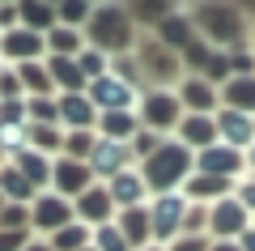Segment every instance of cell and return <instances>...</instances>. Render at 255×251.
<instances>
[{"instance_id": "1", "label": "cell", "mask_w": 255, "mask_h": 251, "mask_svg": "<svg viewBox=\"0 0 255 251\" xmlns=\"http://www.w3.org/2000/svg\"><path fill=\"white\" fill-rule=\"evenodd\" d=\"M187 13L196 21V34L213 43L217 51L251 47V21L230 4V0H187Z\"/></svg>"}, {"instance_id": "2", "label": "cell", "mask_w": 255, "mask_h": 251, "mask_svg": "<svg viewBox=\"0 0 255 251\" xmlns=\"http://www.w3.org/2000/svg\"><path fill=\"white\" fill-rule=\"evenodd\" d=\"M85 43L107 51V55H124V51H136L140 30H136V21L128 17V9L119 0H98L90 21H85Z\"/></svg>"}, {"instance_id": "3", "label": "cell", "mask_w": 255, "mask_h": 251, "mask_svg": "<svg viewBox=\"0 0 255 251\" xmlns=\"http://www.w3.org/2000/svg\"><path fill=\"white\" fill-rule=\"evenodd\" d=\"M140 175H145V183H149L153 196H162V192H183V183L196 175V153L183 141L166 136V141L140 162Z\"/></svg>"}, {"instance_id": "4", "label": "cell", "mask_w": 255, "mask_h": 251, "mask_svg": "<svg viewBox=\"0 0 255 251\" xmlns=\"http://www.w3.org/2000/svg\"><path fill=\"white\" fill-rule=\"evenodd\" d=\"M136 60H140V85H145V90H174V85L187 77L179 51H166V47L153 43L149 34H140Z\"/></svg>"}, {"instance_id": "5", "label": "cell", "mask_w": 255, "mask_h": 251, "mask_svg": "<svg viewBox=\"0 0 255 251\" xmlns=\"http://www.w3.org/2000/svg\"><path fill=\"white\" fill-rule=\"evenodd\" d=\"M136 115H140V128H149L157 136H174V128L183 119V102L174 90H140Z\"/></svg>"}, {"instance_id": "6", "label": "cell", "mask_w": 255, "mask_h": 251, "mask_svg": "<svg viewBox=\"0 0 255 251\" xmlns=\"http://www.w3.org/2000/svg\"><path fill=\"white\" fill-rule=\"evenodd\" d=\"M191 200L183 192H162L149 200V222H153V247H170L183 234V217H187Z\"/></svg>"}, {"instance_id": "7", "label": "cell", "mask_w": 255, "mask_h": 251, "mask_svg": "<svg viewBox=\"0 0 255 251\" xmlns=\"http://www.w3.org/2000/svg\"><path fill=\"white\" fill-rule=\"evenodd\" d=\"M85 98L94 102V111H98V115H107V111H136L140 85H132V81H124V77H115V72H107V77L90 81Z\"/></svg>"}, {"instance_id": "8", "label": "cell", "mask_w": 255, "mask_h": 251, "mask_svg": "<svg viewBox=\"0 0 255 251\" xmlns=\"http://www.w3.org/2000/svg\"><path fill=\"white\" fill-rule=\"evenodd\" d=\"M68 222H77L73 213V200H64L60 192H38L34 200H30V234H43V239H51L55 230H64Z\"/></svg>"}, {"instance_id": "9", "label": "cell", "mask_w": 255, "mask_h": 251, "mask_svg": "<svg viewBox=\"0 0 255 251\" xmlns=\"http://www.w3.org/2000/svg\"><path fill=\"white\" fill-rule=\"evenodd\" d=\"M85 166H90L94 183H111L115 175L132 171V166H136V158H132V145H128V141H107V136H98Z\"/></svg>"}, {"instance_id": "10", "label": "cell", "mask_w": 255, "mask_h": 251, "mask_svg": "<svg viewBox=\"0 0 255 251\" xmlns=\"http://www.w3.org/2000/svg\"><path fill=\"white\" fill-rule=\"evenodd\" d=\"M251 222H255V217L243 209V200H238L234 192L221 196L217 205H209V239H213V243H234Z\"/></svg>"}, {"instance_id": "11", "label": "cell", "mask_w": 255, "mask_h": 251, "mask_svg": "<svg viewBox=\"0 0 255 251\" xmlns=\"http://www.w3.org/2000/svg\"><path fill=\"white\" fill-rule=\"evenodd\" d=\"M196 175H217V179H247V153L230 149V145H209L196 153Z\"/></svg>"}, {"instance_id": "12", "label": "cell", "mask_w": 255, "mask_h": 251, "mask_svg": "<svg viewBox=\"0 0 255 251\" xmlns=\"http://www.w3.org/2000/svg\"><path fill=\"white\" fill-rule=\"evenodd\" d=\"M73 213H77V222H81V226L98 230V226H111V222H115L119 209H115V200H111L107 183H90V188L73 200Z\"/></svg>"}, {"instance_id": "13", "label": "cell", "mask_w": 255, "mask_h": 251, "mask_svg": "<svg viewBox=\"0 0 255 251\" xmlns=\"http://www.w3.org/2000/svg\"><path fill=\"white\" fill-rule=\"evenodd\" d=\"M0 60H4V64L47 60V34H34V30H26V26L4 30V38H0Z\"/></svg>"}, {"instance_id": "14", "label": "cell", "mask_w": 255, "mask_h": 251, "mask_svg": "<svg viewBox=\"0 0 255 251\" xmlns=\"http://www.w3.org/2000/svg\"><path fill=\"white\" fill-rule=\"evenodd\" d=\"M174 94H179V102H183V115H217L221 111L217 85L204 81V77H183L179 85H174Z\"/></svg>"}, {"instance_id": "15", "label": "cell", "mask_w": 255, "mask_h": 251, "mask_svg": "<svg viewBox=\"0 0 255 251\" xmlns=\"http://www.w3.org/2000/svg\"><path fill=\"white\" fill-rule=\"evenodd\" d=\"M90 183H94V175H90V166H85V162L64 158V153L51 162V192H60L64 200H77Z\"/></svg>"}, {"instance_id": "16", "label": "cell", "mask_w": 255, "mask_h": 251, "mask_svg": "<svg viewBox=\"0 0 255 251\" xmlns=\"http://www.w3.org/2000/svg\"><path fill=\"white\" fill-rule=\"evenodd\" d=\"M149 38H153V43H162L166 51H183V47L196 38V21H191L187 4H183V9H174L170 17H162L153 30H149Z\"/></svg>"}, {"instance_id": "17", "label": "cell", "mask_w": 255, "mask_h": 251, "mask_svg": "<svg viewBox=\"0 0 255 251\" xmlns=\"http://www.w3.org/2000/svg\"><path fill=\"white\" fill-rule=\"evenodd\" d=\"M213 119H217V141L221 145L243 149V153L255 145V115H243V111H226V107H221Z\"/></svg>"}, {"instance_id": "18", "label": "cell", "mask_w": 255, "mask_h": 251, "mask_svg": "<svg viewBox=\"0 0 255 251\" xmlns=\"http://www.w3.org/2000/svg\"><path fill=\"white\" fill-rule=\"evenodd\" d=\"M111 200H115V209H136V205H149L153 200V192H149L145 175H140V166H132V171L115 175V179L107 183Z\"/></svg>"}, {"instance_id": "19", "label": "cell", "mask_w": 255, "mask_h": 251, "mask_svg": "<svg viewBox=\"0 0 255 251\" xmlns=\"http://www.w3.org/2000/svg\"><path fill=\"white\" fill-rule=\"evenodd\" d=\"M115 230L128 239V247H132V251L153 247V222H149V205L119 209V213H115Z\"/></svg>"}, {"instance_id": "20", "label": "cell", "mask_w": 255, "mask_h": 251, "mask_svg": "<svg viewBox=\"0 0 255 251\" xmlns=\"http://www.w3.org/2000/svg\"><path fill=\"white\" fill-rule=\"evenodd\" d=\"M60 98V128L64 132H94L98 124V111L85 94H55Z\"/></svg>"}, {"instance_id": "21", "label": "cell", "mask_w": 255, "mask_h": 251, "mask_svg": "<svg viewBox=\"0 0 255 251\" xmlns=\"http://www.w3.org/2000/svg\"><path fill=\"white\" fill-rule=\"evenodd\" d=\"M174 141H183L191 153L209 149V145H217V119L213 115H183L179 128H174Z\"/></svg>"}, {"instance_id": "22", "label": "cell", "mask_w": 255, "mask_h": 251, "mask_svg": "<svg viewBox=\"0 0 255 251\" xmlns=\"http://www.w3.org/2000/svg\"><path fill=\"white\" fill-rule=\"evenodd\" d=\"M51 162H55V158H47V153H38V149H21L17 158H9V166H13V171H17L34 192H47V188H51Z\"/></svg>"}, {"instance_id": "23", "label": "cell", "mask_w": 255, "mask_h": 251, "mask_svg": "<svg viewBox=\"0 0 255 251\" xmlns=\"http://www.w3.org/2000/svg\"><path fill=\"white\" fill-rule=\"evenodd\" d=\"M119 4L128 9V17L136 21L140 34H149L162 17H170L174 9H183V0H119Z\"/></svg>"}, {"instance_id": "24", "label": "cell", "mask_w": 255, "mask_h": 251, "mask_svg": "<svg viewBox=\"0 0 255 251\" xmlns=\"http://www.w3.org/2000/svg\"><path fill=\"white\" fill-rule=\"evenodd\" d=\"M47 72L55 81V94H85L90 81H85L81 64L77 60H64V55H47Z\"/></svg>"}, {"instance_id": "25", "label": "cell", "mask_w": 255, "mask_h": 251, "mask_svg": "<svg viewBox=\"0 0 255 251\" xmlns=\"http://www.w3.org/2000/svg\"><path fill=\"white\" fill-rule=\"evenodd\" d=\"M230 192H234V179H217V175H191V179L183 183V196H187L191 205H217Z\"/></svg>"}, {"instance_id": "26", "label": "cell", "mask_w": 255, "mask_h": 251, "mask_svg": "<svg viewBox=\"0 0 255 251\" xmlns=\"http://www.w3.org/2000/svg\"><path fill=\"white\" fill-rule=\"evenodd\" d=\"M221 107L226 111H243V115H255V72L251 77H230L226 85H217Z\"/></svg>"}, {"instance_id": "27", "label": "cell", "mask_w": 255, "mask_h": 251, "mask_svg": "<svg viewBox=\"0 0 255 251\" xmlns=\"http://www.w3.org/2000/svg\"><path fill=\"white\" fill-rule=\"evenodd\" d=\"M94 132L107 136V141H132L140 132V115L136 111H107V115H98Z\"/></svg>"}, {"instance_id": "28", "label": "cell", "mask_w": 255, "mask_h": 251, "mask_svg": "<svg viewBox=\"0 0 255 251\" xmlns=\"http://www.w3.org/2000/svg\"><path fill=\"white\" fill-rule=\"evenodd\" d=\"M21 77V90H26V98H51L55 94V81L51 72H47V60H30V64H13Z\"/></svg>"}, {"instance_id": "29", "label": "cell", "mask_w": 255, "mask_h": 251, "mask_svg": "<svg viewBox=\"0 0 255 251\" xmlns=\"http://www.w3.org/2000/svg\"><path fill=\"white\" fill-rule=\"evenodd\" d=\"M17 17H21V26L34 30V34H47L51 26H60L51 0H17Z\"/></svg>"}, {"instance_id": "30", "label": "cell", "mask_w": 255, "mask_h": 251, "mask_svg": "<svg viewBox=\"0 0 255 251\" xmlns=\"http://www.w3.org/2000/svg\"><path fill=\"white\" fill-rule=\"evenodd\" d=\"M81 51H85V30H73V26H51L47 30V55L77 60Z\"/></svg>"}, {"instance_id": "31", "label": "cell", "mask_w": 255, "mask_h": 251, "mask_svg": "<svg viewBox=\"0 0 255 251\" xmlns=\"http://www.w3.org/2000/svg\"><path fill=\"white\" fill-rule=\"evenodd\" d=\"M26 145L38 153H47V158H60L64 149V128L60 124H26Z\"/></svg>"}, {"instance_id": "32", "label": "cell", "mask_w": 255, "mask_h": 251, "mask_svg": "<svg viewBox=\"0 0 255 251\" xmlns=\"http://www.w3.org/2000/svg\"><path fill=\"white\" fill-rule=\"evenodd\" d=\"M47 243H51V251H85L94 243V230H90V226H81V222H68L64 230H55Z\"/></svg>"}, {"instance_id": "33", "label": "cell", "mask_w": 255, "mask_h": 251, "mask_svg": "<svg viewBox=\"0 0 255 251\" xmlns=\"http://www.w3.org/2000/svg\"><path fill=\"white\" fill-rule=\"evenodd\" d=\"M0 196L9 200V205H30V200H34V196H38V192H34V188H30V183H26V179H21V175H17V171H13L9 162H4V166H0Z\"/></svg>"}, {"instance_id": "34", "label": "cell", "mask_w": 255, "mask_h": 251, "mask_svg": "<svg viewBox=\"0 0 255 251\" xmlns=\"http://www.w3.org/2000/svg\"><path fill=\"white\" fill-rule=\"evenodd\" d=\"M213 51H217V47H213V43H204V38L196 34V38H191V43L179 51V60H183V72H187V77H200V72L209 68Z\"/></svg>"}, {"instance_id": "35", "label": "cell", "mask_w": 255, "mask_h": 251, "mask_svg": "<svg viewBox=\"0 0 255 251\" xmlns=\"http://www.w3.org/2000/svg\"><path fill=\"white\" fill-rule=\"evenodd\" d=\"M94 4H98V0H55V21H60V26H73V30H85Z\"/></svg>"}, {"instance_id": "36", "label": "cell", "mask_w": 255, "mask_h": 251, "mask_svg": "<svg viewBox=\"0 0 255 251\" xmlns=\"http://www.w3.org/2000/svg\"><path fill=\"white\" fill-rule=\"evenodd\" d=\"M77 64H81L85 81H98V77H107V72H111V55L98 51V47H90V43H85V51L77 55Z\"/></svg>"}, {"instance_id": "37", "label": "cell", "mask_w": 255, "mask_h": 251, "mask_svg": "<svg viewBox=\"0 0 255 251\" xmlns=\"http://www.w3.org/2000/svg\"><path fill=\"white\" fill-rule=\"evenodd\" d=\"M26 119L30 124H60V98H26Z\"/></svg>"}, {"instance_id": "38", "label": "cell", "mask_w": 255, "mask_h": 251, "mask_svg": "<svg viewBox=\"0 0 255 251\" xmlns=\"http://www.w3.org/2000/svg\"><path fill=\"white\" fill-rule=\"evenodd\" d=\"M94 141H98V132H64V158H77V162H90L94 153Z\"/></svg>"}, {"instance_id": "39", "label": "cell", "mask_w": 255, "mask_h": 251, "mask_svg": "<svg viewBox=\"0 0 255 251\" xmlns=\"http://www.w3.org/2000/svg\"><path fill=\"white\" fill-rule=\"evenodd\" d=\"M21 149H30L26 145V124H0V153H4V162L17 158Z\"/></svg>"}, {"instance_id": "40", "label": "cell", "mask_w": 255, "mask_h": 251, "mask_svg": "<svg viewBox=\"0 0 255 251\" xmlns=\"http://www.w3.org/2000/svg\"><path fill=\"white\" fill-rule=\"evenodd\" d=\"M90 247H94V251H132V247H128V239L115 230V222H111V226H98Z\"/></svg>"}, {"instance_id": "41", "label": "cell", "mask_w": 255, "mask_h": 251, "mask_svg": "<svg viewBox=\"0 0 255 251\" xmlns=\"http://www.w3.org/2000/svg\"><path fill=\"white\" fill-rule=\"evenodd\" d=\"M0 230H30V205H4L0 209Z\"/></svg>"}, {"instance_id": "42", "label": "cell", "mask_w": 255, "mask_h": 251, "mask_svg": "<svg viewBox=\"0 0 255 251\" xmlns=\"http://www.w3.org/2000/svg\"><path fill=\"white\" fill-rule=\"evenodd\" d=\"M162 141H166V136H157V132H149V128H140V132L128 141V145H132V158H136V166H140V162H145V158H149V153H153Z\"/></svg>"}, {"instance_id": "43", "label": "cell", "mask_w": 255, "mask_h": 251, "mask_svg": "<svg viewBox=\"0 0 255 251\" xmlns=\"http://www.w3.org/2000/svg\"><path fill=\"white\" fill-rule=\"evenodd\" d=\"M9 98H26V90H21V77L13 64H4L0 68V102H9Z\"/></svg>"}, {"instance_id": "44", "label": "cell", "mask_w": 255, "mask_h": 251, "mask_svg": "<svg viewBox=\"0 0 255 251\" xmlns=\"http://www.w3.org/2000/svg\"><path fill=\"white\" fill-rule=\"evenodd\" d=\"M209 247H213L209 234H179V239H174L166 251H209Z\"/></svg>"}, {"instance_id": "45", "label": "cell", "mask_w": 255, "mask_h": 251, "mask_svg": "<svg viewBox=\"0 0 255 251\" xmlns=\"http://www.w3.org/2000/svg\"><path fill=\"white\" fill-rule=\"evenodd\" d=\"M234 196L243 200V209L255 217V175H247V179H238V183H234Z\"/></svg>"}, {"instance_id": "46", "label": "cell", "mask_w": 255, "mask_h": 251, "mask_svg": "<svg viewBox=\"0 0 255 251\" xmlns=\"http://www.w3.org/2000/svg\"><path fill=\"white\" fill-rule=\"evenodd\" d=\"M30 239H34L30 230H0V251H21Z\"/></svg>"}, {"instance_id": "47", "label": "cell", "mask_w": 255, "mask_h": 251, "mask_svg": "<svg viewBox=\"0 0 255 251\" xmlns=\"http://www.w3.org/2000/svg\"><path fill=\"white\" fill-rule=\"evenodd\" d=\"M13 26H21V17H17V0L0 4V34H4V30H13Z\"/></svg>"}, {"instance_id": "48", "label": "cell", "mask_w": 255, "mask_h": 251, "mask_svg": "<svg viewBox=\"0 0 255 251\" xmlns=\"http://www.w3.org/2000/svg\"><path fill=\"white\" fill-rule=\"evenodd\" d=\"M234 243H238V247H243V251H255V222H251V226H247V230H243V234H238V239H234Z\"/></svg>"}, {"instance_id": "49", "label": "cell", "mask_w": 255, "mask_h": 251, "mask_svg": "<svg viewBox=\"0 0 255 251\" xmlns=\"http://www.w3.org/2000/svg\"><path fill=\"white\" fill-rule=\"evenodd\" d=\"M230 4H234V9L243 13L247 21H255V0H230Z\"/></svg>"}, {"instance_id": "50", "label": "cell", "mask_w": 255, "mask_h": 251, "mask_svg": "<svg viewBox=\"0 0 255 251\" xmlns=\"http://www.w3.org/2000/svg\"><path fill=\"white\" fill-rule=\"evenodd\" d=\"M21 251H51V243H47V239H38V234H34V239H30L26 247H21Z\"/></svg>"}, {"instance_id": "51", "label": "cell", "mask_w": 255, "mask_h": 251, "mask_svg": "<svg viewBox=\"0 0 255 251\" xmlns=\"http://www.w3.org/2000/svg\"><path fill=\"white\" fill-rule=\"evenodd\" d=\"M209 251H243V247H238V243H213Z\"/></svg>"}, {"instance_id": "52", "label": "cell", "mask_w": 255, "mask_h": 251, "mask_svg": "<svg viewBox=\"0 0 255 251\" xmlns=\"http://www.w3.org/2000/svg\"><path fill=\"white\" fill-rule=\"evenodd\" d=\"M247 175H255V145L247 149Z\"/></svg>"}, {"instance_id": "53", "label": "cell", "mask_w": 255, "mask_h": 251, "mask_svg": "<svg viewBox=\"0 0 255 251\" xmlns=\"http://www.w3.org/2000/svg\"><path fill=\"white\" fill-rule=\"evenodd\" d=\"M140 251H166V247H140Z\"/></svg>"}, {"instance_id": "54", "label": "cell", "mask_w": 255, "mask_h": 251, "mask_svg": "<svg viewBox=\"0 0 255 251\" xmlns=\"http://www.w3.org/2000/svg\"><path fill=\"white\" fill-rule=\"evenodd\" d=\"M251 47H255V21H251Z\"/></svg>"}, {"instance_id": "55", "label": "cell", "mask_w": 255, "mask_h": 251, "mask_svg": "<svg viewBox=\"0 0 255 251\" xmlns=\"http://www.w3.org/2000/svg\"><path fill=\"white\" fill-rule=\"evenodd\" d=\"M4 205H9V200H4V196H0V209H4Z\"/></svg>"}, {"instance_id": "56", "label": "cell", "mask_w": 255, "mask_h": 251, "mask_svg": "<svg viewBox=\"0 0 255 251\" xmlns=\"http://www.w3.org/2000/svg\"><path fill=\"white\" fill-rule=\"evenodd\" d=\"M0 166H4V153H0Z\"/></svg>"}, {"instance_id": "57", "label": "cell", "mask_w": 255, "mask_h": 251, "mask_svg": "<svg viewBox=\"0 0 255 251\" xmlns=\"http://www.w3.org/2000/svg\"><path fill=\"white\" fill-rule=\"evenodd\" d=\"M0 4H9V0H0Z\"/></svg>"}, {"instance_id": "58", "label": "cell", "mask_w": 255, "mask_h": 251, "mask_svg": "<svg viewBox=\"0 0 255 251\" xmlns=\"http://www.w3.org/2000/svg\"><path fill=\"white\" fill-rule=\"evenodd\" d=\"M0 68H4V60H0Z\"/></svg>"}, {"instance_id": "59", "label": "cell", "mask_w": 255, "mask_h": 251, "mask_svg": "<svg viewBox=\"0 0 255 251\" xmlns=\"http://www.w3.org/2000/svg\"><path fill=\"white\" fill-rule=\"evenodd\" d=\"M85 251H94V247H85Z\"/></svg>"}, {"instance_id": "60", "label": "cell", "mask_w": 255, "mask_h": 251, "mask_svg": "<svg viewBox=\"0 0 255 251\" xmlns=\"http://www.w3.org/2000/svg\"><path fill=\"white\" fill-rule=\"evenodd\" d=\"M0 38H4V34H0Z\"/></svg>"}, {"instance_id": "61", "label": "cell", "mask_w": 255, "mask_h": 251, "mask_svg": "<svg viewBox=\"0 0 255 251\" xmlns=\"http://www.w3.org/2000/svg\"><path fill=\"white\" fill-rule=\"evenodd\" d=\"M51 4H55V0H51Z\"/></svg>"}]
</instances>
